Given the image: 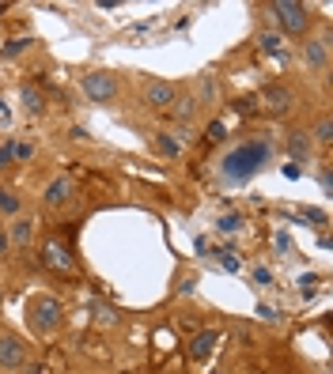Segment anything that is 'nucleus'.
<instances>
[{
  "label": "nucleus",
  "mask_w": 333,
  "mask_h": 374,
  "mask_svg": "<svg viewBox=\"0 0 333 374\" xmlns=\"http://www.w3.org/2000/svg\"><path fill=\"white\" fill-rule=\"evenodd\" d=\"M307 64L311 69H326V61H330V45H326V38H318V42H307Z\"/></svg>",
  "instance_id": "obj_11"
},
{
  "label": "nucleus",
  "mask_w": 333,
  "mask_h": 374,
  "mask_svg": "<svg viewBox=\"0 0 333 374\" xmlns=\"http://www.w3.org/2000/svg\"><path fill=\"white\" fill-rule=\"evenodd\" d=\"M27 45H31V38H20V42H12L8 50H0V57H15V53H23Z\"/></svg>",
  "instance_id": "obj_21"
},
{
  "label": "nucleus",
  "mask_w": 333,
  "mask_h": 374,
  "mask_svg": "<svg viewBox=\"0 0 333 374\" xmlns=\"http://www.w3.org/2000/svg\"><path fill=\"white\" fill-rule=\"evenodd\" d=\"M254 280H257V284H262V287H269V284H273L269 268H254Z\"/></svg>",
  "instance_id": "obj_24"
},
{
  "label": "nucleus",
  "mask_w": 333,
  "mask_h": 374,
  "mask_svg": "<svg viewBox=\"0 0 333 374\" xmlns=\"http://www.w3.org/2000/svg\"><path fill=\"white\" fill-rule=\"evenodd\" d=\"M174 117H178V121H193V114H197V106H193V102L186 99V102H174Z\"/></svg>",
  "instance_id": "obj_17"
},
{
  "label": "nucleus",
  "mask_w": 333,
  "mask_h": 374,
  "mask_svg": "<svg viewBox=\"0 0 333 374\" xmlns=\"http://www.w3.org/2000/svg\"><path fill=\"white\" fill-rule=\"evenodd\" d=\"M83 95L95 102H110L118 95V80L110 72H91V76H83Z\"/></svg>",
  "instance_id": "obj_5"
},
{
  "label": "nucleus",
  "mask_w": 333,
  "mask_h": 374,
  "mask_svg": "<svg viewBox=\"0 0 333 374\" xmlns=\"http://www.w3.org/2000/svg\"><path fill=\"white\" fill-rule=\"evenodd\" d=\"M208 140H224V125H220V121H212L208 125V133H205Z\"/></svg>",
  "instance_id": "obj_26"
},
{
  "label": "nucleus",
  "mask_w": 333,
  "mask_h": 374,
  "mask_svg": "<svg viewBox=\"0 0 333 374\" xmlns=\"http://www.w3.org/2000/svg\"><path fill=\"white\" fill-rule=\"evenodd\" d=\"M254 106H257L254 99H239V102H235V110H239V114H254Z\"/></svg>",
  "instance_id": "obj_23"
},
{
  "label": "nucleus",
  "mask_w": 333,
  "mask_h": 374,
  "mask_svg": "<svg viewBox=\"0 0 333 374\" xmlns=\"http://www.w3.org/2000/svg\"><path fill=\"white\" fill-rule=\"evenodd\" d=\"M257 317H262V322H276V317H281V314H276L273 306H257Z\"/></svg>",
  "instance_id": "obj_25"
},
{
  "label": "nucleus",
  "mask_w": 333,
  "mask_h": 374,
  "mask_svg": "<svg viewBox=\"0 0 333 374\" xmlns=\"http://www.w3.org/2000/svg\"><path fill=\"white\" fill-rule=\"evenodd\" d=\"M42 265L50 268V273H57V276H72V273H76V257H72V250L64 246L61 238H45Z\"/></svg>",
  "instance_id": "obj_4"
},
{
  "label": "nucleus",
  "mask_w": 333,
  "mask_h": 374,
  "mask_svg": "<svg viewBox=\"0 0 333 374\" xmlns=\"http://www.w3.org/2000/svg\"><path fill=\"white\" fill-rule=\"evenodd\" d=\"M0 212H4V216H15V212H20V201H15L8 189H0Z\"/></svg>",
  "instance_id": "obj_19"
},
{
  "label": "nucleus",
  "mask_w": 333,
  "mask_h": 374,
  "mask_svg": "<svg viewBox=\"0 0 333 374\" xmlns=\"http://www.w3.org/2000/svg\"><path fill=\"white\" fill-rule=\"evenodd\" d=\"M299 292H303V295H314V276H303V280H299Z\"/></svg>",
  "instance_id": "obj_27"
},
{
  "label": "nucleus",
  "mask_w": 333,
  "mask_h": 374,
  "mask_svg": "<svg viewBox=\"0 0 333 374\" xmlns=\"http://www.w3.org/2000/svg\"><path fill=\"white\" fill-rule=\"evenodd\" d=\"M318 178H322V189H326V193H330V189H333V178H330V166H322V174H318Z\"/></svg>",
  "instance_id": "obj_28"
},
{
  "label": "nucleus",
  "mask_w": 333,
  "mask_h": 374,
  "mask_svg": "<svg viewBox=\"0 0 333 374\" xmlns=\"http://www.w3.org/2000/svg\"><path fill=\"white\" fill-rule=\"evenodd\" d=\"M61 317H64V306L57 303V299H50V295H38V299L27 303V322H31V329L53 333Z\"/></svg>",
  "instance_id": "obj_3"
},
{
  "label": "nucleus",
  "mask_w": 333,
  "mask_h": 374,
  "mask_svg": "<svg viewBox=\"0 0 333 374\" xmlns=\"http://www.w3.org/2000/svg\"><path fill=\"white\" fill-rule=\"evenodd\" d=\"M269 159H273L269 140H246V144L231 148V152L224 155L220 174H224L227 182H246V178H254L265 163H269Z\"/></svg>",
  "instance_id": "obj_1"
},
{
  "label": "nucleus",
  "mask_w": 333,
  "mask_h": 374,
  "mask_svg": "<svg viewBox=\"0 0 333 374\" xmlns=\"http://www.w3.org/2000/svg\"><path fill=\"white\" fill-rule=\"evenodd\" d=\"M144 99H148V106H155V110H171L174 102H178V87L166 83V80H155L144 87Z\"/></svg>",
  "instance_id": "obj_7"
},
{
  "label": "nucleus",
  "mask_w": 333,
  "mask_h": 374,
  "mask_svg": "<svg viewBox=\"0 0 333 374\" xmlns=\"http://www.w3.org/2000/svg\"><path fill=\"white\" fill-rule=\"evenodd\" d=\"M31 238H34V223L31 220H15L8 242H15V246H31Z\"/></svg>",
  "instance_id": "obj_14"
},
{
  "label": "nucleus",
  "mask_w": 333,
  "mask_h": 374,
  "mask_svg": "<svg viewBox=\"0 0 333 374\" xmlns=\"http://www.w3.org/2000/svg\"><path fill=\"white\" fill-rule=\"evenodd\" d=\"M276 27H281L284 34H307L311 31V8L299 4V0H273L269 4Z\"/></svg>",
  "instance_id": "obj_2"
},
{
  "label": "nucleus",
  "mask_w": 333,
  "mask_h": 374,
  "mask_svg": "<svg viewBox=\"0 0 333 374\" xmlns=\"http://www.w3.org/2000/svg\"><path fill=\"white\" fill-rule=\"evenodd\" d=\"M257 45H262L265 53H276V57H284V50H281V34H273V31H265V34H257Z\"/></svg>",
  "instance_id": "obj_15"
},
{
  "label": "nucleus",
  "mask_w": 333,
  "mask_h": 374,
  "mask_svg": "<svg viewBox=\"0 0 333 374\" xmlns=\"http://www.w3.org/2000/svg\"><path fill=\"white\" fill-rule=\"evenodd\" d=\"M155 144H160V152H163V155H178V144H174V140L166 136V133L155 136Z\"/></svg>",
  "instance_id": "obj_20"
},
{
  "label": "nucleus",
  "mask_w": 333,
  "mask_h": 374,
  "mask_svg": "<svg viewBox=\"0 0 333 374\" xmlns=\"http://www.w3.org/2000/svg\"><path fill=\"white\" fill-rule=\"evenodd\" d=\"M216 344H220V333H216V329H205V333H197V336H193L190 355H193V359H208V355L216 352Z\"/></svg>",
  "instance_id": "obj_9"
},
{
  "label": "nucleus",
  "mask_w": 333,
  "mask_h": 374,
  "mask_svg": "<svg viewBox=\"0 0 333 374\" xmlns=\"http://www.w3.org/2000/svg\"><path fill=\"white\" fill-rule=\"evenodd\" d=\"M15 155H20V159H31L34 148H31V144H15Z\"/></svg>",
  "instance_id": "obj_29"
},
{
  "label": "nucleus",
  "mask_w": 333,
  "mask_h": 374,
  "mask_svg": "<svg viewBox=\"0 0 333 374\" xmlns=\"http://www.w3.org/2000/svg\"><path fill=\"white\" fill-rule=\"evenodd\" d=\"M311 136L307 133H292L288 136V152H292V159H295V163H303V159H311Z\"/></svg>",
  "instance_id": "obj_12"
},
{
  "label": "nucleus",
  "mask_w": 333,
  "mask_h": 374,
  "mask_svg": "<svg viewBox=\"0 0 333 374\" xmlns=\"http://www.w3.org/2000/svg\"><path fill=\"white\" fill-rule=\"evenodd\" d=\"M314 140H318V144H330V140H333V121H330V117L318 121V129H314Z\"/></svg>",
  "instance_id": "obj_18"
},
{
  "label": "nucleus",
  "mask_w": 333,
  "mask_h": 374,
  "mask_svg": "<svg viewBox=\"0 0 333 374\" xmlns=\"http://www.w3.org/2000/svg\"><path fill=\"white\" fill-rule=\"evenodd\" d=\"M69 197H72V182H69V178H53V182L45 185V204H50V208H61Z\"/></svg>",
  "instance_id": "obj_10"
},
{
  "label": "nucleus",
  "mask_w": 333,
  "mask_h": 374,
  "mask_svg": "<svg viewBox=\"0 0 333 374\" xmlns=\"http://www.w3.org/2000/svg\"><path fill=\"white\" fill-rule=\"evenodd\" d=\"M12 159H15V144H4L0 148V166H8Z\"/></svg>",
  "instance_id": "obj_22"
},
{
  "label": "nucleus",
  "mask_w": 333,
  "mask_h": 374,
  "mask_svg": "<svg viewBox=\"0 0 333 374\" xmlns=\"http://www.w3.org/2000/svg\"><path fill=\"white\" fill-rule=\"evenodd\" d=\"M20 99H23V110H27L31 117H34V114H42V110H45V99H42V91H34L31 83H23Z\"/></svg>",
  "instance_id": "obj_13"
},
{
  "label": "nucleus",
  "mask_w": 333,
  "mask_h": 374,
  "mask_svg": "<svg viewBox=\"0 0 333 374\" xmlns=\"http://www.w3.org/2000/svg\"><path fill=\"white\" fill-rule=\"evenodd\" d=\"M31 374H45V367H31Z\"/></svg>",
  "instance_id": "obj_31"
},
{
  "label": "nucleus",
  "mask_w": 333,
  "mask_h": 374,
  "mask_svg": "<svg viewBox=\"0 0 333 374\" xmlns=\"http://www.w3.org/2000/svg\"><path fill=\"white\" fill-rule=\"evenodd\" d=\"M23 359H27V348L20 336H12V333L0 336V367L15 371V367H23Z\"/></svg>",
  "instance_id": "obj_8"
},
{
  "label": "nucleus",
  "mask_w": 333,
  "mask_h": 374,
  "mask_svg": "<svg viewBox=\"0 0 333 374\" xmlns=\"http://www.w3.org/2000/svg\"><path fill=\"white\" fill-rule=\"evenodd\" d=\"M216 231H224V235H235V231H243V216H235V212L220 216V220H216Z\"/></svg>",
  "instance_id": "obj_16"
},
{
  "label": "nucleus",
  "mask_w": 333,
  "mask_h": 374,
  "mask_svg": "<svg viewBox=\"0 0 333 374\" xmlns=\"http://www.w3.org/2000/svg\"><path fill=\"white\" fill-rule=\"evenodd\" d=\"M4 250H8V235H0V254H4Z\"/></svg>",
  "instance_id": "obj_30"
},
{
  "label": "nucleus",
  "mask_w": 333,
  "mask_h": 374,
  "mask_svg": "<svg viewBox=\"0 0 333 374\" xmlns=\"http://www.w3.org/2000/svg\"><path fill=\"white\" fill-rule=\"evenodd\" d=\"M254 102H265V110H269L273 117H284V114H292V106H295V95L288 87H265L262 95H257Z\"/></svg>",
  "instance_id": "obj_6"
}]
</instances>
